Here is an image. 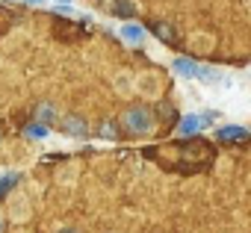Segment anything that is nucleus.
I'll return each instance as SVG.
<instances>
[{
    "instance_id": "f8f14e48",
    "label": "nucleus",
    "mask_w": 251,
    "mask_h": 233,
    "mask_svg": "<svg viewBox=\"0 0 251 233\" xmlns=\"http://www.w3.org/2000/svg\"><path fill=\"white\" fill-rule=\"evenodd\" d=\"M27 136H30V139H45V136H48V124H39V121L30 124V127H27Z\"/></svg>"
},
{
    "instance_id": "1a4fd4ad",
    "label": "nucleus",
    "mask_w": 251,
    "mask_h": 233,
    "mask_svg": "<svg viewBox=\"0 0 251 233\" xmlns=\"http://www.w3.org/2000/svg\"><path fill=\"white\" fill-rule=\"evenodd\" d=\"M112 9L118 15H124V18H133L136 15V3H133V0H112Z\"/></svg>"
},
{
    "instance_id": "6e6552de",
    "label": "nucleus",
    "mask_w": 251,
    "mask_h": 233,
    "mask_svg": "<svg viewBox=\"0 0 251 233\" xmlns=\"http://www.w3.org/2000/svg\"><path fill=\"white\" fill-rule=\"evenodd\" d=\"M198 127H201V115H183V121H180V136H192Z\"/></svg>"
},
{
    "instance_id": "9b49d317",
    "label": "nucleus",
    "mask_w": 251,
    "mask_h": 233,
    "mask_svg": "<svg viewBox=\"0 0 251 233\" xmlns=\"http://www.w3.org/2000/svg\"><path fill=\"white\" fill-rule=\"evenodd\" d=\"M195 77H198V80H204V83H219V80H222V74H219L216 68H210V65H198Z\"/></svg>"
},
{
    "instance_id": "20e7f679",
    "label": "nucleus",
    "mask_w": 251,
    "mask_h": 233,
    "mask_svg": "<svg viewBox=\"0 0 251 233\" xmlns=\"http://www.w3.org/2000/svg\"><path fill=\"white\" fill-rule=\"evenodd\" d=\"M216 136H219L222 142H242V139H248V130H245V127H222Z\"/></svg>"
},
{
    "instance_id": "f257e3e1",
    "label": "nucleus",
    "mask_w": 251,
    "mask_h": 233,
    "mask_svg": "<svg viewBox=\"0 0 251 233\" xmlns=\"http://www.w3.org/2000/svg\"><path fill=\"white\" fill-rule=\"evenodd\" d=\"M121 124H124V130H127V133H136V136L151 133L154 130V112L148 106H130L127 112H124Z\"/></svg>"
},
{
    "instance_id": "a211bd4d",
    "label": "nucleus",
    "mask_w": 251,
    "mask_h": 233,
    "mask_svg": "<svg viewBox=\"0 0 251 233\" xmlns=\"http://www.w3.org/2000/svg\"><path fill=\"white\" fill-rule=\"evenodd\" d=\"M30 3H39V0H30Z\"/></svg>"
},
{
    "instance_id": "f03ea898",
    "label": "nucleus",
    "mask_w": 251,
    "mask_h": 233,
    "mask_svg": "<svg viewBox=\"0 0 251 233\" xmlns=\"http://www.w3.org/2000/svg\"><path fill=\"white\" fill-rule=\"evenodd\" d=\"M59 127H62V133H71V136H86L89 133V124H86V118H80V115H68V118H62Z\"/></svg>"
},
{
    "instance_id": "f3484780",
    "label": "nucleus",
    "mask_w": 251,
    "mask_h": 233,
    "mask_svg": "<svg viewBox=\"0 0 251 233\" xmlns=\"http://www.w3.org/2000/svg\"><path fill=\"white\" fill-rule=\"evenodd\" d=\"M0 233H3V218H0Z\"/></svg>"
},
{
    "instance_id": "423d86ee",
    "label": "nucleus",
    "mask_w": 251,
    "mask_h": 233,
    "mask_svg": "<svg viewBox=\"0 0 251 233\" xmlns=\"http://www.w3.org/2000/svg\"><path fill=\"white\" fill-rule=\"evenodd\" d=\"M180 77H195V71H198V65L192 62V59H186V56H177L175 59V65H172Z\"/></svg>"
},
{
    "instance_id": "ddd939ff",
    "label": "nucleus",
    "mask_w": 251,
    "mask_h": 233,
    "mask_svg": "<svg viewBox=\"0 0 251 233\" xmlns=\"http://www.w3.org/2000/svg\"><path fill=\"white\" fill-rule=\"evenodd\" d=\"M15 183H18V174H3L0 177V195H6L9 189H15Z\"/></svg>"
},
{
    "instance_id": "7ed1b4c3",
    "label": "nucleus",
    "mask_w": 251,
    "mask_h": 233,
    "mask_svg": "<svg viewBox=\"0 0 251 233\" xmlns=\"http://www.w3.org/2000/svg\"><path fill=\"white\" fill-rule=\"evenodd\" d=\"M36 121H39V124H56V121H59L56 106H53V103H39V106H36Z\"/></svg>"
},
{
    "instance_id": "0eeeda50",
    "label": "nucleus",
    "mask_w": 251,
    "mask_h": 233,
    "mask_svg": "<svg viewBox=\"0 0 251 233\" xmlns=\"http://www.w3.org/2000/svg\"><path fill=\"white\" fill-rule=\"evenodd\" d=\"M121 36L127 39V42H133V45H139V42L145 39V30H142L139 24H124V27H121Z\"/></svg>"
},
{
    "instance_id": "39448f33",
    "label": "nucleus",
    "mask_w": 251,
    "mask_h": 233,
    "mask_svg": "<svg viewBox=\"0 0 251 233\" xmlns=\"http://www.w3.org/2000/svg\"><path fill=\"white\" fill-rule=\"evenodd\" d=\"M136 86H139L142 94H157V92H160V80H157V74H142Z\"/></svg>"
},
{
    "instance_id": "9d476101",
    "label": "nucleus",
    "mask_w": 251,
    "mask_h": 233,
    "mask_svg": "<svg viewBox=\"0 0 251 233\" xmlns=\"http://www.w3.org/2000/svg\"><path fill=\"white\" fill-rule=\"evenodd\" d=\"M154 36L163 39V42H177V33L172 24H154Z\"/></svg>"
},
{
    "instance_id": "2eb2a0df",
    "label": "nucleus",
    "mask_w": 251,
    "mask_h": 233,
    "mask_svg": "<svg viewBox=\"0 0 251 233\" xmlns=\"http://www.w3.org/2000/svg\"><path fill=\"white\" fill-rule=\"evenodd\" d=\"M98 133H100V136H103V139H115V133H118V130H115V124H112V121H103V124H100V130H98Z\"/></svg>"
},
{
    "instance_id": "4468645a",
    "label": "nucleus",
    "mask_w": 251,
    "mask_h": 233,
    "mask_svg": "<svg viewBox=\"0 0 251 233\" xmlns=\"http://www.w3.org/2000/svg\"><path fill=\"white\" fill-rule=\"evenodd\" d=\"M192 45H195V50H210L213 47V36H192Z\"/></svg>"
},
{
    "instance_id": "dca6fc26",
    "label": "nucleus",
    "mask_w": 251,
    "mask_h": 233,
    "mask_svg": "<svg viewBox=\"0 0 251 233\" xmlns=\"http://www.w3.org/2000/svg\"><path fill=\"white\" fill-rule=\"evenodd\" d=\"M62 233H77V230H71V227H68V230H62Z\"/></svg>"
}]
</instances>
